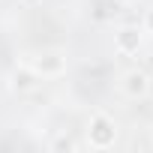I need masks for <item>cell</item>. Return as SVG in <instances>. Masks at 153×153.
Here are the masks:
<instances>
[{"label":"cell","instance_id":"cell-1","mask_svg":"<svg viewBox=\"0 0 153 153\" xmlns=\"http://www.w3.org/2000/svg\"><path fill=\"white\" fill-rule=\"evenodd\" d=\"M87 138H90V147H96V150H105V147H111V144H114V138H117L114 120H111V117H105V114H96V117L90 120Z\"/></svg>","mask_w":153,"mask_h":153},{"label":"cell","instance_id":"cell-2","mask_svg":"<svg viewBox=\"0 0 153 153\" xmlns=\"http://www.w3.org/2000/svg\"><path fill=\"white\" fill-rule=\"evenodd\" d=\"M123 87H126V93H129V96H144V93H147V87H150V78H147L144 72H129Z\"/></svg>","mask_w":153,"mask_h":153},{"label":"cell","instance_id":"cell-3","mask_svg":"<svg viewBox=\"0 0 153 153\" xmlns=\"http://www.w3.org/2000/svg\"><path fill=\"white\" fill-rule=\"evenodd\" d=\"M138 42H141V33H138L135 27H126V30H120V36H117L120 51H135V48H138Z\"/></svg>","mask_w":153,"mask_h":153},{"label":"cell","instance_id":"cell-4","mask_svg":"<svg viewBox=\"0 0 153 153\" xmlns=\"http://www.w3.org/2000/svg\"><path fill=\"white\" fill-rule=\"evenodd\" d=\"M147 30H150V33H153V12H150V15H147Z\"/></svg>","mask_w":153,"mask_h":153},{"label":"cell","instance_id":"cell-5","mask_svg":"<svg viewBox=\"0 0 153 153\" xmlns=\"http://www.w3.org/2000/svg\"><path fill=\"white\" fill-rule=\"evenodd\" d=\"M123 3H129V0H123Z\"/></svg>","mask_w":153,"mask_h":153}]
</instances>
